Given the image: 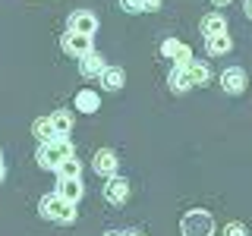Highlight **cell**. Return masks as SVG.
<instances>
[{
  "label": "cell",
  "mask_w": 252,
  "mask_h": 236,
  "mask_svg": "<svg viewBox=\"0 0 252 236\" xmlns=\"http://www.w3.org/2000/svg\"><path fill=\"white\" fill-rule=\"evenodd\" d=\"M73 142L69 139H54V142H41V148H38V164H41L44 170H57L66 157H73Z\"/></svg>",
  "instance_id": "obj_1"
},
{
  "label": "cell",
  "mask_w": 252,
  "mask_h": 236,
  "mask_svg": "<svg viewBox=\"0 0 252 236\" xmlns=\"http://www.w3.org/2000/svg\"><path fill=\"white\" fill-rule=\"evenodd\" d=\"M38 211H41V217L54 220V224H73V220H76V205L66 202V199H60L57 192L44 195L41 205H38Z\"/></svg>",
  "instance_id": "obj_2"
},
{
  "label": "cell",
  "mask_w": 252,
  "mask_h": 236,
  "mask_svg": "<svg viewBox=\"0 0 252 236\" xmlns=\"http://www.w3.org/2000/svg\"><path fill=\"white\" fill-rule=\"evenodd\" d=\"M183 236H211L215 233V217L202 208H192L183 214V224H180Z\"/></svg>",
  "instance_id": "obj_3"
},
{
  "label": "cell",
  "mask_w": 252,
  "mask_h": 236,
  "mask_svg": "<svg viewBox=\"0 0 252 236\" xmlns=\"http://www.w3.org/2000/svg\"><path fill=\"white\" fill-rule=\"evenodd\" d=\"M60 44H63V51H66L69 57H79V60L92 51V38L89 35H76V31H66V35L60 38Z\"/></svg>",
  "instance_id": "obj_4"
},
{
  "label": "cell",
  "mask_w": 252,
  "mask_h": 236,
  "mask_svg": "<svg viewBox=\"0 0 252 236\" xmlns=\"http://www.w3.org/2000/svg\"><path fill=\"white\" fill-rule=\"evenodd\" d=\"M92 167L98 177H117V167H120V161H117V151H110V148H101L98 154H94Z\"/></svg>",
  "instance_id": "obj_5"
},
{
  "label": "cell",
  "mask_w": 252,
  "mask_h": 236,
  "mask_svg": "<svg viewBox=\"0 0 252 236\" xmlns=\"http://www.w3.org/2000/svg\"><path fill=\"white\" fill-rule=\"evenodd\" d=\"M220 85H224V91L227 94H243L246 91V69H240V66H233V69H224V76H220Z\"/></svg>",
  "instance_id": "obj_6"
},
{
  "label": "cell",
  "mask_w": 252,
  "mask_h": 236,
  "mask_svg": "<svg viewBox=\"0 0 252 236\" xmlns=\"http://www.w3.org/2000/svg\"><path fill=\"white\" fill-rule=\"evenodd\" d=\"M69 31H76V35H94L98 31V19H94L92 13H85V10H79L69 16Z\"/></svg>",
  "instance_id": "obj_7"
},
{
  "label": "cell",
  "mask_w": 252,
  "mask_h": 236,
  "mask_svg": "<svg viewBox=\"0 0 252 236\" xmlns=\"http://www.w3.org/2000/svg\"><path fill=\"white\" fill-rule=\"evenodd\" d=\"M104 199L110 205H123L126 199H129V183H126L123 177H110L107 186H104Z\"/></svg>",
  "instance_id": "obj_8"
},
{
  "label": "cell",
  "mask_w": 252,
  "mask_h": 236,
  "mask_svg": "<svg viewBox=\"0 0 252 236\" xmlns=\"http://www.w3.org/2000/svg\"><path fill=\"white\" fill-rule=\"evenodd\" d=\"M161 54L170 57V60H177V66H183V63L192 60V51H189L183 41H177V38H167V41L161 44Z\"/></svg>",
  "instance_id": "obj_9"
},
{
  "label": "cell",
  "mask_w": 252,
  "mask_h": 236,
  "mask_svg": "<svg viewBox=\"0 0 252 236\" xmlns=\"http://www.w3.org/2000/svg\"><path fill=\"white\" fill-rule=\"evenodd\" d=\"M104 69H107L104 57H101V54H94V51H89L82 60H79V73H82L85 79H92V76H101Z\"/></svg>",
  "instance_id": "obj_10"
},
{
  "label": "cell",
  "mask_w": 252,
  "mask_h": 236,
  "mask_svg": "<svg viewBox=\"0 0 252 236\" xmlns=\"http://www.w3.org/2000/svg\"><path fill=\"white\" fill-rule=\"evenodd\" d=\"M202 35L205 38H215V35H227V19L220 13H208L202 19Z\"/></svg>",
  "instance_id": "obj_11"
},
{
  "label": "cell",
  "mask_w": 252,
  "mask_h": 236,
  "mask_svg": "<svg viewBox=\"0 0 252 236\" xmlns=\"http://www.w3.org/2000/svg\"><path fill=\"white\" fill-rule=\"evenodd\" d=\"M183 69H186V76H189V82H192V85H205V82L211 79V69H208V63L189 60V63H183Z\"/></svg>",
  "instance_id": "obj_12"
},
{
  "label": "cell",
  "mask_w": 252,
  "mask_h": 236,
  "mask_svg": "<svg viewBox=\"0 0 252 236\" xmlns=\"http://www.w3.org/2000/svg\"><path fill=\"white\" fill-rule=\"evenodd\" d=\"M82 192H85L82 179H60V183H57V195H60V199H66V202H73V205L82 199Z\"/></svg>",
  "instance_id": "obj_13"
},
{
  "label": "cell",
  "mask_w": 252,
  "mask_h": 236,
  "mask_svg": "<svg viewBox=\"0 0 252 236\" xmlns=\"http://www.w3.org/2000/svg\"><path fill=\"white\" fill-rule=\"evenodd\" d=\"M51 126H54V132H57V139H66L69 129H73V114H69V110H54Z\"/></svg>",
  "instance_id": "obj_14"
},
{
  "label": "cell",
  "mask_w": 252,
  "mask_h": 236,
  "mask_svg": "<svg viewBox=\"0 0 252 236\" xmlns=\"http://www.w3.org/2000/svg\"><path fill=\"white\" fill-rule=\"evenodd\" d=\"M98 107H101V98L92 88H82L76 94V110H82V114H94Z\"/></svg>",
  "instance_id": "obj_15"
},
{
  "label": "cell",
  "mask_w": 252,
  "mask_h": 236,
  "mask_svg": "<svg viewBox=\"0 0 252 236\" xmlns=\"http://www.w3.org/2000/svg\"><path fill=\"white\" fill-rule=\"evenodd\" d=\"M123 69H117V66H107L104 73H101V85H104V91H120L123 88Z\"/></svg>",
  "instance_id": "obj_16"
},
{
  "label": "cell",
  "mask_w": 252,
  "mask_h": 236,
  "mask_svg": "<svg viewBox=\"0 0 252 236\" xmlns=\"http://www.w3.org/2000/svg\"><path fill=\"white\" fill-rule=\"evenodd\" d=\"M57 177H60V179H79V177H82V161H79L76 154L66 157V161L57 167Z\"/></svg>",
  "instance_id": "obj_17"
},
{
  "label": "cell",
  "mask_w": 252,
  "mask_h": 236,
  "mask_svg": "<svg viewBox=\"0 0 252 236\" xmlns=\"http://www.w3.org/2000/svg\"><path fill=\"white\" fill-rule=\"evenodd\" d=\"M205 47H208L211 57H220V54H227L233 47V41H230V35H215V38H205Z\"/></svg>",
  "instance_id": "obj_18"
},
{
  "label": "cell",
  "mask_w": 252,
  "mask_h": 236,
  "mask_svg": "<svg viewBox=\"0 0 252 236\" xmlns=\"http://www.w3.org/2000/svg\"><path fill=\"white\" fill-rule=\"evenodd\" d=\"M170 88H173V91H180V94L192 88V82H189V76H186V69H183V66H173V73H170Z\"/></svg>",
  "instance_id": "obj_19"
},
{
  "label": "cell",
  "mask_w": 252,
  "mask_h": 236,
  "mask_svg": "<svg viewBox=\"0 0 252 236\" xmlns=\"http://www.w3.org/2000/svg\"><path fill=\"white\" fill-rule=\"evenodd\" d=\"M32 129H35V136L41 139V142H54V139H57V132H54V126H51V117L35 120V126H32Z\"/></svg>",
  "instance_id": "obj_20"
},
{
  "label": "cell",
  "mask_w": 252,
  "mask_h": 236,
  "mask_svg": "<svg viewBox=\"0 0 252 236\" xmlns=\"http://www.w3.org/2000/svg\"><path fill=\"white\" fill-rule=\"evenodd\" d=\"M224 236H246V227H243L240 220H233V224H227V230H224Z\"/></svg>",
  "instance_id": "obj_21"
},
{
  "label": "cell",
  "mask_w": 252,
  "mask_h": 236,
  "mask_svg": "<svg viewBox=\"0 0 252 236\" xmlns=\"http://www.w3.org/2000/svg\"><path fill=\"white\" fill-rule=\"evenodd\" d=\"M120 6L126 13H145V10H142V0H120Z\"/></svg>",
  "instance_id": "obj_22"
},
{
  "label": "cell",
  "mask_w": 252,
  "mask_h": 236,
  "mask_svg": "<svg viewBox=\"0 0 252 236\" xmlns=\"http://www.w3.org/2000/svg\"><path fill=\"white\" fill-rule=\"evenodd\" d=\"M142 10H161V0H142Z\"/></svg>",
  "instance_id": "obj_23"
},
{
  "label": "cell",
  "mask_w": 252,
  "mask_h": 236,
  "mask_svg": "<svg viewBox=\"0 0 252 236\" xmlns=\"http://www.w3.org/2000/svg\"><path fill=\"white\" fill-rule=\"evenodd\" d=\"M107 236H139L136 230H114V233H107Z\"/></svg>",
  "instance_id": "obj_24"
},
{
  "label": "cell",
  "mask_w": 252,
  "mask_h": 236,
  "mask_svg": "<svg viewBox=\"0 0 252 236\" xmlns=\"http://www.w3.org/2000/svg\"><path fill=\"white\" fill-rule=\"evenodd\" d=\"M3 179H6V164L0 161V183H3Z\"/></svg>",
  "instance_id": "obj_25"
},
{
  "label": "cell",
  "mask_w": 252,
  "mask_h": 236,
  "mask_svg": "<svg viewBox=\"0 0 252 236\" xmlns=\"http://www.w3.org/2000/svg\"><path fill=\"white\" fill-rule=\"evenodd\" d=\"M243 6H246V16L252 19V0H246V3H243Z\"/></svg>",
  "instance_id": "obj_26"
},
{
  "label": "cell",
  "mask_w": 252,
  "mask_h": 236,
  "mask_svg": "<svg viewBox=\"0 0 252 236\" xmlns=\"http://www.w3.org/2000/svg\"><path fill=\"white\" fill-rule=\"evenodd\" d=\"M215 3H218V6H227V3H230V0H215Z\"/></svg>",
  "instance_id": "obj_27"
},
{
  "label": "cell",
  "mask_w": 252,
  "mask_h": 236,
  "mask_svg": "<svg viewBox=\"0 0 252 236\" xmlns=\"http://www.w3.org/2000/svg\"><path fill=\"white\" fill-rule=\"evenodd\" d=\"M0 161H3V151H0Z\"/></svg>",
  "instance_id": "obj_28"
}]
</instances>
